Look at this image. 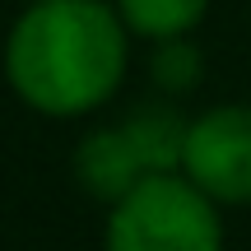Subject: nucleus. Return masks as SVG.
I'll use <instances>...</instances> for the list:
<instances>
[{
    "label": "nucleus",
    "instance_id": "obj_7",
    "mask_svg": "<svg viewBox=\"0 0 251 251\" xmlns=\"http://www.w3.org/2000/svg\"><path fill=\"white\" fill-rule=\"evenodd\" d=\"M200 79V51L186 37H163L153 51V84L168 93H186Z\"/></svg>",
    "mask_w": 251,
    "mask_h": 251
},
{
    "label": "nucleus",
    "instance_id": "obj_4",
    "mask_svg": "<svg viewBox=\"0 0 251 251\" xmlns=\"http://www.w3.org/2000/svg\"><path fill=\"white\" fill-rule=\"evenodd\" d=\"M144 172L149 168H144V158H140V149H135L126 126L93 130V135H84L79 149H75V177H79V186L89 191V196L107 200V205L121 200Z\"/></svg>",
    "mask_w": 251,
    "mask_h": 251
},
{
    "label": "nucleus",
    "instance_id": "obj_1",
    "mask_svg": "<svg viewBox=\"0 0 251 251\" xmlns=\"http://www.w3.org/2000/svg\"><path fill=\"white\" fill-rule=\"evenodd\" d=\"M130 28L107 0H33L5 37V79L42 117H84L126 79Z\"/></svg>",
    "mask_w": 251,
    "mask_h": 251
},
{
    "label": "nucleus",
    "instance_id": "obj_8",
    "mask_svg": "<svg viewBox=\"0 0 251 251\" xmlns=\"http://www.w3.org/2000/svg\"><path fill=\"white\" fill-rule=\"evenodd\" d=\"M28 5H33V0H28Z\"/></svg>",
    "mask_w": 251,
    "mask_h": 251
},
{
    "label": "nucleus",
    "instance_id": "obj_3",
    "mask_svg": "<svg viewBox=\"0 0 251 251\" xmlns=\"http://www.w3.org/2000/svg\"><path fill=\"white\" fill-rule=\"evenodd\" d=\"M181 172L219 205H251V107H209L186 126Z\"/></svg>",
    "mask_w": 251,
    "mask_h": 251
},
{
    "label": "nucleus",
    "instance_id": "obj_2",
    "mask_svg": "<svg viewBox=\"0 0 251 251\" xmlns=\"http://www.w3.org/2000/svg\"><path fill=\"white\" fill-rule=\"evenodd\" d=\"M102 251H224L219 200L181 168L144 172L121 200H112Z\"/></svg>",
    "mask_w": 251,
    "mask_h": 251
},
{
    "label": "nucleus",
    "instance_id": "obj_6",
    "mask_svg": "<svg viewBox=\"0 0 251 251\" xmlns=\"http://www.w3.org/2000/svg\"><path fill=\"white\" fill-rule=\"evenodd\" d=\"M186 126L191 121L172 117V112H163V107H144V112H135V117L126 121V130H130V140H135V149H140V158H144L149 172H172V168H181Z\"/></svg>",
    "mask_w": 251,
    "mask_h": 251
},
{
    "label": "nucleus",
    "instance_id": "obj_5",
    "mask_svg": "<svg viewBox=\"0 0 251 251\" xmlns=\"http://www.w3.org/2000/svg\"><path fill=\"white\" fill-rule=\"evenodd\" d=\"M112 5L135 37L163 42V37H186L205 19L209 0H112Z\"/></svg>",
    "mask_w": 251,
    "mask_h": 251
}]
</instances>
